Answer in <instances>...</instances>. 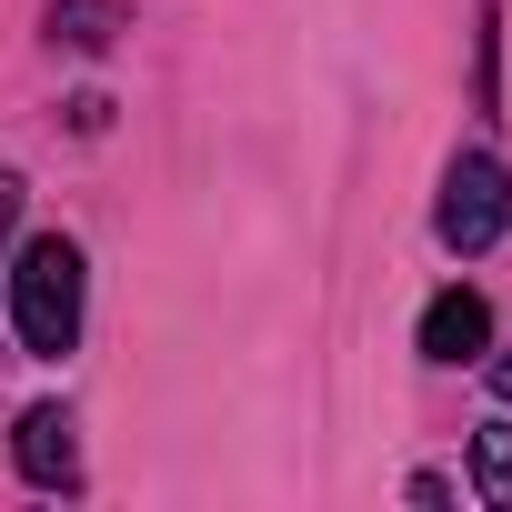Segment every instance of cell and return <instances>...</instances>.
<instances>
[{
  "instance_id": "52a82bcc",
  "label": "cell",
  "mask_w": 512,
  "mask_h": 512,
  "mask_svg": "<svg viewBox=\"0 0 512 512\" xmlns=\"http://www.w3.org/2000/svg\"><path fill=\"white\" fill-rule=\"evenodd\" d=\"M11 221H21V171H0V282H11Z\"/></svg>"
},
{
  "instance_id": "7a4b0ae2",
  "label": "cell",
  "mask_w": 512,
  "mask_h": 512,
  "mask_svg": "<svg viewBox=\"0 0 512 512\" xmlns=\"http://www.w3.org/2000/svg\"><path fill=\"white\" fill-rule=\"evenodd\" d=\"M432 231H442V251H492L502 231H512V171L492 161V151H452V171H442V201H432Z\"/></svg>"
},
{
  "instance_id": "8992f818",
  "label": "cell",
  "mask_w": 512,
  "mask_h": 512,
  "mask_svg": "<svg viewBox=\"0 0 512 512\" xmlns=\"http://www.w3.org/2000/svg\"><path fill=\"white\" fill-rule=\"evenodd\" d=\"M111 31H121V0H51V41H71V51H111Z\"/></svg>"
},
{
  "instance_id": "ba28073f",
  "label": "cell",
  "mask_w": 512,
  "mask_h": 512,
  "mask_svg": "<svg viewBox=\"0 0 512 512\" xmlns=\"http://www.w3.org/2000/svg\"><path fill=\"white\" fill-rule=\"evenodd\" d=\"M492 392H502V402H512V352H502V362H492Z\"/></svg>"
},
{
  "instance_id": "277c9868",
  "label": "cell",
  "mask_w": 512,
  "mask_h": 512,
  "mask_svg": "<svg viewBox=\"0 0 512 512\" xmlns=\"http://www.w3.org/2000/svg\"><path fill=\"white\" fill-rule=\"evenodd\" d=\"M412 342H422V362H452V372H462V362L492 352V302H482L472 282H442V292L422 302V332H412Z\"/></svg>"
},
{
  "instance_id": "5b68a950",
  "label": "cell",
  "mask_w": 512,
  "mask_h": 512,
  "mask_svg": "<svg viewBox=\"0 0 512 512\" xmlns=\"http://www.w3.org/2000/svg\"><path fill=\"white\" fill-rule=\"evenodd\" d=\"M472 492L492 512H512V422H482L472 432Z\"/></svg>"
},
{
  "instance_id": "6da1fadb",
  "label": "cell",
  "mask_w": 512,
  "mask_h": 512,
  "mask_svg": "<svg viewBox=\"0 0 512 512\" xmlns=\"http://www.w3.org/2000/svg\"><path fill=\"white\" fill-rule=\"evenodd\" d=\"M81 302H91V262H81V241H61V231L21 241V262H11V282H0V312H11L21 352L61 362V352L81 342Z\"/></svg>"
},
{
  "instance_id": "3957f363",
  "label": "cell",
  "mask_w": 512,
  "mask_h": 512,
  "mask_svg": "<svg viewBox=\"0 0 512 512\" xmlns=\"http://www.w3.org/2000/svg\"><path fill=\"white\" fill-rule=\"evenodd\" d=\"M11 462H21L31 492H81V432H71V412L61 402H31L11 422Z\"/></svg>"
}]
</instances>
